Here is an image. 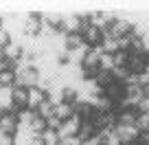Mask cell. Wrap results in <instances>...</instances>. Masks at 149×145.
I'll use <instances>...</instances> for the list:
<instances>
[{"label":"cell","instance_id":"cell-1","mask_svg":"<svg viewBox=\"0 0 149 145\" xmlns=\"http://www.w3.org/2000/svg\"><path fill=\"white\" fill-rule=\"evenodd\" d=\"M149 66V53L145 51H130L127 53V73L130 75H143Z\"/></svg>","mask_w":149,"mask_h":145},{"label":"cell","instance_id":"cell-2","mask_svg":"<svg viewBox=\"0 0 149 145\" xmlns=\"http://www.w3.org/2000/svg\"><path fill=\"white\" fill-rule=\"evenodd\" d=\"M132 29H134V24H132L127 18H116L114 22L110 24V27H107L105 38H112V40H123V38H127V35H132Z\"/></svg>","mask_w":149,"mask_h":145},{"label":"cell","instance_id":"cell-3","mask_svg":"<svg viewBox=\"0 0 149 145\" xmlns=\"http://www.w3.org/2000/svg\"><path fill=\"white\" fill-rule=\"evenodd\" d=\"M40 81H42L40 70L33 68V66H24L22 70H18V84H15V86H22V88L31 90V88H37Z\"/></svg>","mask_w":149,"mask_h":145},{"label":"cell","instance_id":"cell-4","mask_svg":"<svg viewBox=\"0 0 149 145\" xmlns=\"http://www.w3.org/2000/svg\"><path fill=\"white\" fill-rule=\"evenodd\" d=\"M81 35H84L86 46H90V48H101V46H103V42H105V31L97 29L94 24L86 27L84 31H81Z\"/></svg>","mask_w":149,"mask_h":145},{"label":"cell","instance_id":"cell-5","mask_svg":"<svg viewBox=\"0 0 149 145\" xmlns=\"http://www.w3.org/2000/svg\"><path fill=\"white\" fill-rule=\"evenodd\" d=\"M44 27V13H29L24 18V35L29 38H40Z\"/></svg>","mask_w":149,"mask_h":145},{"label":"cell","instance_id":"cell-6","mask_svg":"<svg viewBox=\"0 0 149 145\" xmlns=\"http://www.w3.org/2000/svg\"><path fill=\"white\" fill-rule=\"evenodd\" d=\"M114 134H116V139H118L121 145H132V143L138 141L140 130L136 125H116L114 127Z\"/></svg>","mask_w":149,"mask_h":145},{"label":"cell","instance_id":"cell-7","mask_svg":"<svg viewBox=\"0 0 149 145\" xmlns=\"http://www.w3.org/2000/svg\"><path fill=\"white\" fill-rule=\"evenodd\" d=\"M103 97L110 99V101L116 106V110H118V106L125 101V84H123V81H114V84H110L105 90H103Z\"/></svg>","mask_w":149,"mask_h":145},{"label":"cell","instance_id":"cell-8","mask_svg":"<svg viewBox=\"0 0 149 145\" xmlns=\"http://www.w3.org/2000/svg\"><path fill=\"white\" fill-rule=\"evenodd\" d=\"M18 127H20L18 112H5L0 117V132H2V134H13L15 136Z\"/></svg>","mask_w":149,"mask_h":145},{"label":"cell","instance_id":"cell-9","mask_svg":"<svg viewBox=\"0 0 149 145\" xmlns=\"http://www.w3.org/2000/svg\"><path fill=\"white\" fill-rule=\"evenodd\" d=\"M81 123H84V119H81L79 114H72L68 121L61 123V127H59V136H61V139H66V136H77V132H79Z\"/></svg>","mask_w":149,"mask_h":145},{"label":"cell","instance_id":"cell-10","mask_svg":"<svg viewBox=\"0 0 149 145\" xmlns=\"http://www.w3.org/2000/svg\"><path fill=\"white\" fill-rule=\"evenodd\" d=\"M11 95H13V112H22V110L29 108V90L26 88L15 86L11 90Z\"/></svg>","mask_w":149,"mask_h":145},{"label":"cell","instance_id":"cell-11","mask_svg":"<svg viewBox=\"0 0 149 145\" xmlns=\"http://www.w3.org/2000/svg\"><path fill=\"white\" fill-rule=\"evenodd\" d=\"M138 119H140L138 108H123V110H118L116 125H136Z\"/></svg>","mask_w":149,"mask_h":145},{"label":"cell","instance_id":"cell-12","mask_svg":"<svg viewBox=\"0 0 149 145\" xmlns=\"http://www.w3.org/2000/svg\"><path fill=\"white\" fill-rule=\"evenodd\" d=\"M97 134H99V130L94 127L92 121H84L81 127H79V132H77L81 143H92V141H97Z\"/></svg>","mask_w":149,"mask_h":145},{"label":"cell","instance_id":"cell-13","mask_svg":"<svg viewBox=\"0 0 149 145\" xmlns=\"http://www.w3.org/2000/svg\"><path fill=\"white\" fill-rule=\"evenodd\" d=\"M46 99H48V92H46V90H42L40 86H37V88H31V90H29V110H33V112H35V110L42 106Z\"/></svg>","mask_w":149,"mask_h":145},{"label":"cell","instance_id":"cell-14","mask_svg":"<svg viewBox=\"0 0 149 145\" xmlns=\"http://www.w3.org/2000/svg\"><path fill=\"white\" fill-rule=\"evenodd\" d=\"M5 51V60H9V62H13V64H18L20 60L24 57V51H22V46H20V42H11L7 48H2Z\"/></svg>","mask_w":149,"mask_h":145},{"label":"cell","instance_id":"cell-15","mask_svg":"<svg viewBox=\"0 0 149 145\" xmlns=\"http://www.w3.org/2000/svg\"><path fill=\"white\" fill-rule=\"evenodd\" d=\"M86 42H84V35L81 33H68L66 35V51L68 53H74L79 51V48H84Z\"/></svg>","mask_w":149,"mask_h":145},{"label":"cell","instance_id":"cell-16","mask_svg":"<svg viewBox=\"0 0 149 145\" xmlns=\"http://www.w3.org/2000/svg\"><path fill=\"white\" fill-rule=\"evenodd\" d=\"M15 84H18V73H15V70L9 68V70H2V73H0V86H2V88L13 90Z\"/></svg>","mask_w":149,"mask_h":145},{"label":"cell","instance_id":"cell-17","mask_svg":"<svg viewBox=\"0 0 149 145\" xmlns=\"http://www.w3.org/2000/svg\"><path fill=\"white\" fill-rule=\"evenodd\" d=\"M74 114V106H70V103H66V101H61L59 106H55V117L59 119L61 123L64 121H68L70 117Z\"/></svg>","mask_w":149,"mask_h":145},{"label":"cell","instance_id":"cell-18","mask_svg":"<svg viewBox=\"0 0 149 145\" xmlns=\"http://www.w3.org/2000/svg\"><path fill=\"white\" fill-rule=\"evenodd\" d=\"M35 112L40 114V117H42V119H46V121H48V119H51V117H55V103H53L51 99H46V101H44L42 106L37 108Z\"/></svg>","mask_w":149,"mask_h":145},{"label":"cell","instance_id":"cell-19","mask_svg":"<svg viewBox=\"0 0 149 145\" xmlns=\"http://www.w3.org/2000/svg\"><path fill=\"white\" fill-rule=\"evenodd\" d=\"M40 136H42L44 145H61V136H59V132H55V130H46Z\"/></svg>","mask_w":149,"mask_h":145},{"label":"cell","instance_id":"cell-20","mask_svg":"<svg viewBox=\"0 0 149 145\" xmlns=\"http://www.w3.org/2000/svg\"><path fill=\"white\" fill-rule=\"evenodd\" d=\"M114 68H127V53L125 51L114 53Z\"/></svg>","mask_w":149,"mask_h":145},{"label":"cell","instance_id":"cell-21","mask_svg":"<svg viewBox=\"0 0 149 145\" xmlns=\"http://www.w3.org/2000/svg\"><path fill=\"white\" fill-rule=\"evenodd\" d=\"M13 42V38H11V33L7 31V29H2L0 31V48H7L9 44Z\"/></svg>","mask_w":149,"mask_h":145},{"label":"cell","instance_id":"cell-22","mask_svg":"<svg viewBox=\"0 0 149 145\" xmlns=\"http://www.w3.org/2000/svg\"><path fill=\"white\" fill-rule=\"evenodd\" d=\"M0 145H15L13 134H0Z\"/></svg>","mask_w":149,"mask_h":145},{"label":"cell","instance_id":"cell-23","mask_svg":"<svg viewBox=\"0 0 149 145\" xmlns=\"http://www.w3.org/2000/svg\"><path fill=\"white\" fill-rule=\"evenodd\" d=\"M46 123H48V130H55V132H59V127H61V121L57 117H51Z\"/></svg>","mask_w":149,"mask_h":145},{"label":"cell","instance_id":"cell-24","mask_svg":"<svg viewBox=\"0 0 149 145\" xmlns=\"http://www.w3.org/2000/svg\"><path fill=\"white\" fill-rule=\"evenodd\" d=\"M61 145H84L79 141V136H66V139H61Z\"/></svg>","mask_w":149,"mask_h":145},{"label":"cell","instance_id":"cell-25","mask_svg":"<svg viewBox=\"0 0 149 145\" xmlns=\"http://www.w3.org/2000/svg\"><path fill=\"white\" fill-rule=\"evenodd\" d=\"M138 145H149V132L147 130H140V134H138V141H136Z\"/></svg>","mask_w":149,"mask_h":145},{"label":"cell","instance_id":"cell-26","mask_svg":"<svg viewBox=\"0 0 149 145\" xmlns=\"http://www.w3.org/2000/svg\"><path fill=\"white\" fill-rule=\"evenodd\" d=\"M138 112L140 114H149V99H143V101L138 103Z\"/></svg>","mask_w":149,"mask_h":145},{"label":"cell","instance_id":"cell-27","mask_svg":"<svg viewBox=\"0 0 149 145\" xmlns=\"http://www.w3.org/2000/svg\"><path fill=\"white\" fill-rule=\"evenodd\" d=\"M31 145H44V141H42V136H35V139L31 141Z\"/></svg>","mask_w":149,"mask_h":145},{"label":"cell","instance_id":"cell-28","mask_svg":"<svg viewBox=\"0 0 149 145\" xmlns=\"http://www.w3.org/2000/svg\"><path fill=\"white\" fill-rule=\"evenodd\" d=\"M5 29V15H0V31Z\"/></svg>","mask_w":149,"mask_h":145},{"label":"cell","instance_id":"cell-29","mask_svg":"<svg viewBox=\"0 0 149 145\" xmlns=\"http://www.w3.org/2000/svg\"><path fill=\"white\" fill-rule=\"evenodd\" d=\"M143 92H145V99H149V86H145V88H143Z\"/></svg>","mask_w":149,"mask_h":145},{"label":"cell","instance_id":"cell-30","mask_svg":"<svg viewBox=\"0 0 149 145\" xmlns=\"http://www.w3.org/2000/svg\"><path fill=\"white\" fill-rule=\"evenodd\" d=\"M2 114H5V108H2V103H0V117H2Z\"/></svg>","mask_w":149,"mask_h":145},{"label":"cell","instance_id":"cell-31","mask_svg":"<svg viewBox=\"0 0 149 145\" xmlns=\"http://www.w3.org/2000/svg\"><path fill=\"white\" fill-rule=\"evenodd\" d=\"M90 145H103V143H97V141H92V143H90Z\"/></svg>","mask_w":149,"mask_h":145}]
</instances>
